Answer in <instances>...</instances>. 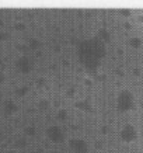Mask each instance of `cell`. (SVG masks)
Segmentation results:
<instances>
[{
    "mask_svg": "<svg viewBox=\"0 0 143 153\" xmlns=\"http://www.w3.org/2000/svg\"><path fill=\"white\" fill-rule=\"evenodd\" d=\"M45 83H46L45 77H38V80H37V86H38V87H44V86H45Z\"/></svg>",
    "mask_w": 143,
    "mask_h": 153,
    "instance_id": "obj_22",
    "label": "cell"
},
{
    "mask_svg": "<svg viewBox=\"0 0 143 153\" xmlns=\"http://www.w3.org/2000/svg\"><path fill=\"white\" fill-rule=\"evenodd\" d=\"M49 107H51V101H49L48 98H39V100H38V108H39V110L46 111Z\"/></svg>",
    "mask_w": 143,
    "mask_h": 153,
    "instance_id": "obj_13",
    "label": "cell"
},
{
    "mask_svg": "<svg viewBox=\"0 0 143 153\" xmlns=\"http://www.w3.org/2000/svg\"><path fill=\"white\" fill-rule=\"evenodd\" d=\"M102 148V142L101 140H97V142H96V149H101Z\"/></svg>",
    "mask_w": 143,
    "mask_h": 153,
    "instance_id": "obj_25",
    "label": "cell"
},
{
    "mask_svg": "<svg viewBox=\"0 0 143 153\" xmlns=\"http://www.w3.org/2000/svg\"><path fill=\"white\" fill-rule=\"evenodd\" d=\"M27 47L28 49H34V51H37V49H39V48L42 47V42L41 39H38V38H30L27 42Z\"/></svg>",
    "mask_w": 143,
    "mask_h": 153,
    "instance_id": "obj_10",
    "label": "cell"
},
{
    "mask_svg": "<svg viewBox=\"0 0 143 153\" xmlns=\"http://www.w3.org/2000/svg\"><path fill=\"white\" fill-rule=\"evenodd\" d=\"M14 28H16V30H20V31H23V30H25V24H24L23 21L16 23V24H14Z\"/></svg>",
    "mask_w": 143,
    "mask_h": 153,
    "instance_id": "obj_21",
    "label": "cell"
},
{
    "mask_svg": "<svg viewBox=\"0 0 143 153\" xmlns=\"http://www.w3.org/2000/svg\"><path fill=\"white\" fill-rule=\"evenodd\" d=\"M107 53L105 44L97 37H90L77 44L79 60L88 72H96Z\"/></svg>",
    "mask_w": 143,
    "mask_h": 153,
    "instance_id": "obj_1",
    "label": "cell"
},
{
    "mask_svg": "<svg viewBox=\"0 0 143 153\" xmlns=\"http://www.w3.org/2000/svg\"><path fill=\"white\" fill-rule=\"evenodd\" d=\"M46 136L53 143H60L65 140V131L59 125H49L46 128Z\"/></svg>",
    "mask_w": 143,
    "mask_h": 153,
    "instance_id": "obj_5",
    "label": "cell"
},
{
    "mask_svg": "<svg viewBox=\"0 0 143 153\" xmlns=\"http://www.w3.org/2000/svg\"><path fill=\"white\" fill-rule=\"evenodd\" d=\"M27 145H28L27 138H17V139H16V142H14L16 149H23V148H25Z\"/></svg>",
    "mask_w": 143,
    "mask_h": 153,
    "instance_id": "obj_14",
    "label": "cell"
},
{
    "mask_svg": "<svg viewBox=\"0 0 143 153\" xmlns=\"http://www.w3.org/2000/svg\"><path fill=\"white\" fill-rule=\"evenodd\" d=\"M132 72H133V74H136V76H140V69H139V68H135Z\"/></svg>",
    "mask_w": 143,
    "mask_h": 153,
    "instance_id": "obj_26",
    "label": "cell"
},
{
    "mask_svg": "<svg viewBox=\"0 0 143 153\" xmlns=\"http://www.w3.org/2000/svg\"><path fill=\"white\" fill-rule=\"evenodd\" d=\"M74 107L80 110V111H86V112H91L93 111V105L91 102L88 101V100H77V101L74 102Z\"/></svg>",
    "mask_w": 143,
    "mask_h": 153,
    "instance_id": "obj_8",
    "label": "cell"
},
{
    "mask_svg": "<svg viewBox=\"0 0 143 153\" xmlns=\"http://www.w3.org/2000/svg\"><path fill=\"white\" fill-rule=\"evenodd\" d=\"M116 73H118V74H121V76H122V74H124V72H122V70H121V69H116Z\"/></svg>",
    "mask_w": 143,
    "mask_h": 153,
    "instance_id": "obj_28",
    "label": "cell"
},
{
    "mask_svg": "<svg viewBox=\"0 0 143 153\" xmlns=\"http://www.w3.org/2000/svg\"><path fill=\"white\" fill-rule=\"evenodd\" d=\"M119 14H121V16H125V17H129V16H132V10L124 7V9L119 10Z\"/></svg>",
    "mask_w": 143,
    "mask_h": 153,
    "instance_id": "obj_17",
    "label": "cell"
},
{
    "mask_svg": "<svg viewBox=\"0 0 143 153\" xmlns=\"http://www.w3.org/2000/svg\"><path fill=\"white\" fill-rule=\"evenodd\" d=\"M124 25H125V27H126V28H132V24H130V23H128V21H126V23H124Z\"/></svg>",
    "mask_w": 143,
    "mask_h": 153,
    "instance_id": "obj_27",
    "label": "cell"
},
{
    "mask_svg": "<svg viewBox=\"0 0 143 153\" xmlns=\"http://www.w3.org/2000/svg\"><path fill=\"white\" fill-rule=\"evenodd\" d=\"M7 153H16V149L14 150H7Z\"/></svg>",
    "mask_w": 143,
    "mask_h": 153,
    "instance_id": "obj_30",
    "label": "cell"
},
{
    "mask_svg": "<svg viewBox=\"0 0 143 153\" xmlns=\"http://www.w3.org/2000/svg\"><path fill=\"white\" fill-rule=\"evenodd\" d=\"M111 131V128L108 125H104V126H101V134H104V135H107L108 132Z\"/></svg>",
    "mask_w": 143,
    "mask_h": 153,
    "instance_id": "obj_23",
    "label": "cell"
},
{
    "mask_svg": "<svg viewBox=\"0 0 143 153\" xmlns=\"http://www.w3.org/2000/svg\"><path fill=\"white\" fill-rule=\"evenodd\" d=\"M56 118H58L59 121L67 120V110H65V108H59V110L56 111Z\"/></svg>",
    "mask_w": 143,
    "mask_h": 153,
    "instance_id": "obj_15",
    "label": "cell"
},
{
    "mask_svg": "<svg viewBox=\"0 0 143 153\" xmlns=\"http://www.w3.org/2000/svg\"><path fill=\"white\" fill-rule=\"evenodd\" d=\"M34 65H35L34 58L30 55H21L16 59V68L21 73H30L34 69Z\"/></svg>",
    "mask_w": 143,
    "mask_h": 153,
    "instance_id": "obj_3",
    "label": "cell"
},
{
    "mask_svg": "<svg viewBox=\"0 0 143 153\" xmlns=\"http://www.w3.org/2000/svg\"><path fill=\"white\" fill-rule=\"evenodd\" d=\"M4 80H6V74L3 72H0V83H3Z\"/></svg>",
    "mask_w": 143,
    "mask_h": 153,
    "instance_id": "obj_24",
    "label": "cell"
},
{
    "mask_svg": "<svg viewBox=\"0 0 143 153\" xmlns=\"http://www.w3.org/2000/svg\"><path fill=\"white\" fill-rule=\"evenodd\" d=\"M17 49L23 52V55H27V52H28V47H27V45H24V44H20V45H17Z\"/></svg>",
    "mask_w": 143,
    "mask_h": 153,
    "instance_id": "obj_20",
    "label": "cell"
},
{
    "mask_svg": "<svg viewBox=\"0 0 143 153\" xmlns=\"http://www.w3.org/2000/svg\"><path fill=\"white\" fill-rule=\"evenodd\" d=\"M24 134L27 135V136H35L37 135V128L34 125H28L24 128Z\"/></svg>",
    "mask_w": 143,
    "mask_h": 153,
    "instance_id": "obj_16",
    "label": "cell"
},
{
    "mask_svg": "<svg viewBox=\"0 0 143 153\" xmlns=\"http://www.w3.org/2000/svg\"><path fill=\"white\" fill-rule=\"evenodd\" d=\"M135 105V96L133 93L128 90V88H124L121 90L118 96H116V108L119 112H128L130 111Z\"/></svg>",
    "mask_w": 143,
    "mask_h": 153,
    "instance_id": "obj_2",
    "label": "cell"
},
{
    "mask_svg": "<svg viewBox=\"0 0 143 153\" xmlns=\"http://www.w3.org/2000/svg\"><path fill=\"white\" fill-rule=\"evenodd\" d=\"M96 37L105 44V42H108L111 39V33H110V30H107V28H100V30H98V34Z\"/></svg>",
    "mask_w": 143,
    "mask_h": 153,
    "instance_id": "obj_9",
    "label": "cell"
},
{
    "mask_svg": "<svg viewBox=\"0 0 143 153\" xmlns=\"http://www.w3.org/2000/svg\"><path fill=\"white\" fill-rule=\"evenodd\" d=\"M10 38V34L7 31H3V30H0V41H6V39H9Z\"/></svg>",
    "mask_w": 143,
    "mask_h": 153,
    "instance_id": "obj_18",
    "label": "cell"
},
{
    "mask_svg": "<svg viewBox=\"0 0 143 153\" xmlns=\"http://www.w3.org/2000/svg\"><path fill=\"white\" fill-rule=\"evenodd\" d=\"M28 91H30V87H28L27 84L19 86V87H16V90H14V93H16V96H17V97H24Z\"/></svg>",
    "mask_w": 143,
    "mask_h": 153,
    "instance_id": "obj_11",
    "label": "cell"
},
{
    "mask_svg": "<svg viewBox=\"0 0 143 153\" xmlns=\"http://www.w3.org/2000/svg\"><path fill=\"white\" fill-rule=\"evenodd\" d=\"M118 53H124V49H122V48H118Z\"/></svg>",
    "mask_w": 143,
    "mask_h": 153,
    "instance_id": "obj_29",
    "label": "cell"
},
{
    "mask_svg": "<svg viewBox=\"0 0 143 153\" xmlns=\"http://www.w3.org/2000/svg\"><path fill=\"white\" fill-rule=\"evenodd\" d=\"M66 94H67L69 97H73L74 94H76V87H74V86H69V88L66 90Z\"/></svg>",
    "mask_w": 143,
    "mask_h": 153,
    "instance_id": "obj_19",
    "label": "cell"
},
{
    "mask_svg": "<svg viewBox=\"0 0 143 153\" xmlns=\"http://www.w3.org/2000/svg\"><path fill=\"white\" fill-rule=\"evenodd\" d=\"M19 104H17V101H14V100H11V98H7L4 102H3V111L6 112V114H9V115H11V114H16V112L19 111Z\"/></svg>",
    "mask_w": 143,
    "mask_h": 153,
    "instance_id": "obj_7",
    "label": "cell"
},
{
    "mask_svg": "<svg viewBox=\"0 0 143 153\" xmlns=\"http://www.w3.org/2000/svg\"><path fill=\"white\" fill-rule=\"evenodd\" d=\"M69 148L73 153H87L88 152V143L87 140L82 138H72L69 140Z\"/></svg>",
    "mask_w": 143,
    "mask_h": 153,
    "instance_id": "obj_6",
    "label": "cell"
},
{
    "mask_svg": "<svg viewBox=\"0 0 143 153\" xmlns=\"http://www.w3.org/2000/svg\"><path fill=\"white\" fill-rule=\"evenodd\" d=\"M119 138L124 142H135V140L138 139V129H136V126L132 125V124H126V125L122 126V129L119 132Z\"/></svg>",
    "mask_w": 143,
    "mask_h": 153,
    "instance_id": "obj_4",
    "label": "cell"
},
{
    "mask_svg": "<svg viewBox=\"0 0 143 153\" xmlns=\"http://www.w3.org/2000/svg\"><path fill=\"white\" fill-rule=\"evenodd\" d=\"M128 44H129L132 48H140V47H142V44H143V41H142V38H140V37L135 35V37H130L129 38Z\"/></svg>",
    "mask_w": 143,
    "mask_h": 153,
    "instance_id": "obj_12",
    "label": "cell"
}]
</instances>
